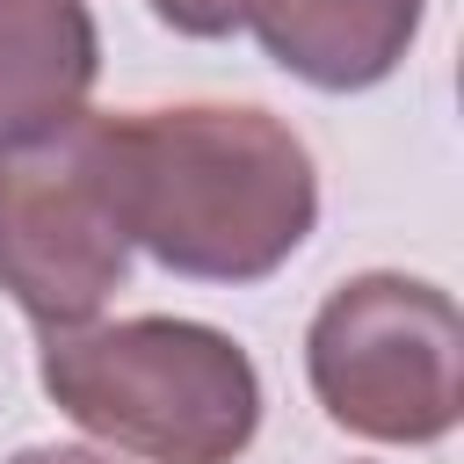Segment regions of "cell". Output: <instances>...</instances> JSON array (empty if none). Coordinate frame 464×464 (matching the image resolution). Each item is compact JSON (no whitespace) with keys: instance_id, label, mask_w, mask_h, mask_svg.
I'll use <instances>...</instances> for the list:
<instances>
[{"instance_id":"cell-1","label":"cell","mask_w":464,"mask_h":464,"mask_svg":"<svg viewBox=\"0 0 464 464\" xmlns=\"http://www.w3.org/2000/svg\"><path fill=\"white\" fill-rule=\"evenodd\" d=\"M116 225L188 283H261L319 225L304 138L239 102H181L102 116Z\"/></svg>"},{"instance_id":"cell-2","label":"cell","mask_w":464,"mask_h":464,"mask_svg":"<svg viewBox=\"0 0 464 464\" xmlns=\"http://www.w3.org/2000/svg\"><path fill=\"white\" fill-rule=\"evenodd\" d=\"M36 377L65 420L145 464H232L261 435V370L203 319L138 312L44 334Z\"/></svg>"},{"instance_id":"cell-3","label":"cell","mask_w":464,"mask_h":464,"mask_svg":"<svg viewBox=\"0 0 464 464\" xmlns=\"http://www.w3.org/2000/svg\"><path fill=\"white\" fill-rule=\"evenodd\" d=\"M304 377L326 420L362 442H442L464 413L457 297L399 268L348 276L304 326Z\"/></svg>"},{"instance_id":"cell-4","label":"cell","mask_w":464,"mask_h":464,"mask_svg":"<svg viewBox=\"0 0 464 464\" xmlns=\"http://www.w3.org/2000/svg\"><path fill=\"white\" fill-rule=\"evenodd\" d=\"M130 276L102 167V109L0 145V290L36 334L87 326Z\"/></svg>"},{"instance_id":"cell-5","label":"cell","mask_w":464,"mask_h":464,"mask_svg":"<svg viewBox=\"0 0 464 464\" xmlns=\"http://www.w3.org/2000/svg\"><path fill=\"white\" fill-rule=\"evenodd\" d=\"M181 36H254L290 80L319 94H362L392 80L420 36L428 0H145Z\"/></svg>"},{"instance_id":"cell-6","label":"cell","mask_w":464,"mask_h":464,"mask_svg":"<svg viewBox=\"0 0 464 464\" xmlns=\"http://www.w3.org/2000/svg\"><path fill=\"white\" fill-rule=\"evenodd\" d=\"M102 29L87 0H0V145L87 109Z\"/></svg>"},{"instance_id":"cell-7","label":"cell","mask_w":464,"mask_h":464,"mask_svg":"<svg viewBox=\"0 0 464 464\" xmlns=\"http://www.w3.org/2000/svg\"><path fill=\"white\" fill-rule=\"evenodd\" d=\"M14 464H116V457H102V450H72V442H44V450H22Z\"/></svg>"}]
</instances>
